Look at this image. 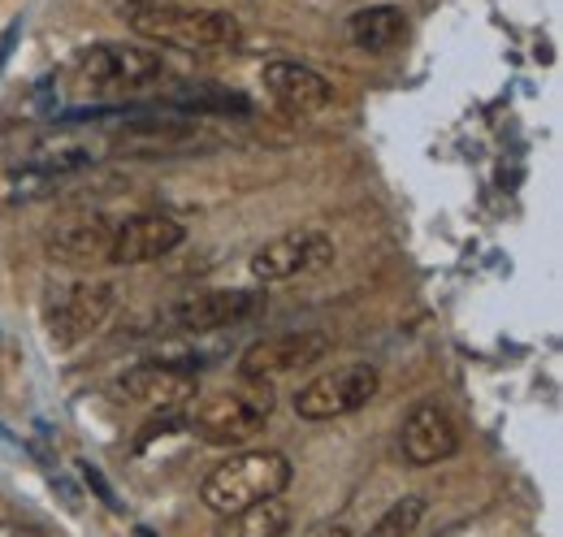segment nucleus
<instances>
[{
  "label": "nucleus",
  "instance_id": "1",
  "mask_svg": "<svg viewBox=\"0 0 563 537\" xmlns=\"http://www.w3.org/2000/svg\"><path fill=\"white\" fill-rule=\"evenodd\" d=\"M131 31L178 53H230L243 44V26L234 13L221 9H187V4H156V9H126Z\"/></svg>",
  "mask_w": 563,
  "mask_h": 537
},
{
  "label": "nucleus",
  "instance_id": "2",
  "mask_svg": "<svg viewBox=\"0 0 563 537\" xmlns=\"http://www.w3.org/2000/svg\"><path fill=\"white\" fill-rule=\"evenodd\" d=\"M286 485H290V460L282 451H239L205 476L200 498L217 516H230V512H243L252 503L282 498Z\"/></svg>",
  "mask_w": 563,
  "mask_h": 537
},
{
  "label": "nucleus",
  "instance_id": "3",
  "mask_svg": "<svg viewBox=\"0 0 563 537\" xmlns=\"http://www.w3.org/2000/svg\"><path fill=\"white\" fill-rule=\"evenodd\" d=\"M161 74H165V57L156 48H140V44H96V48L78 53L70 66L74 91H82V96L140 91L147 83H156Z\"/></svg>",
  "mask_w": 563,
  "mask_h": 537
},
{
  "label": "nucleus",
  "instance_id": "4",
  "mask_svg": "<svg viewBox=\"0 0 563 537\" xmlns=\"http://www.w3.org/2000/svg\"><path fill=\"white\" fill-rule=\"evenodd\" d=\"M274 416V391L269 382H243L234 391H221L191 412V429L212 447H243L256 438Z\"/></svg>",
  "mask_w": 563,
  "mask_h": 537
},
{
  "label": "nucleus",
  "instance_id": "5",
  "mask_svg": "<svg viewBox=\"0 0 563 537\" xmlns=\"http://www.w3.org/2000/svg\"><path fill=\"white\" fill-rule=\"evenodd\" d=\"M118 295L109 282H91V277H74V282H57L48 286V304H44V321H48V338L53 347H74L87 335H96L109 313H113Z\"/></svg>",
  "mask_w": 563,
  "mask_h": 537
},
{
  "label": "nucleus",
  "instance_id": "6",
  "mask_svg": "<svg viewBox=\"0 0 563 537\" xmlns=\"http://www.w3.org/2000/svg\"><path fill=\"white\" fill-rule=\"evenodd\" d=\"M382 373L373 364H347V369H330L321 377H312L308 386H299L295 395V416L299 420H334V416H352L364 403L377 395Z\"/></svg>",
  "mask_w": 563,
  "mask_h": 537
},
{
  "label": "nucleus",
  "instance_id": "7",
  "mask_svg": "<svg viewBox=\"0 0 563 537\" xmlns=\"http://www.w3.org/2000/svg\"><path fill=\"white\" fill-rule=\"evenodd\" d=\"M334 265V243L321 230H286L278 239H269L265 248L252 252V277L274 286V282H290L299 273H321Z\"/></svg>",
  "mask_w": 563,
  "mask_h": 537
},
{
  "label": "nucleus",
  "instance_id": "8",
  "mask_svg": "<svg viewBox=\"0 0 563 537\" xmlns=\"http://www.w3.org/2000/svg\"><path fill=\"white\" fill-rule=\"evenodd\" d=\"M330 355V338L317 335V330H303V335H274L252 342L243 355H239V377L243 382H269L282 373H295V369H312Z\"/></svg>",
  "mask_w": 563,
  "mask_h": 537
},
{
  "label": "nucleus",
  "instance_id": "9",
  "mask_svg": "<svg viewBox=\"0 0 563 537\" xmlns=\"http://www.w3.org/2000/svg\"><path fill=\"white\" fill-rule=\"evenodd\" d=\"M187 230L165 217V212H135L126 221L113 226V243H109V265H147L169 256L174 248H183Z\"/></svg>",
  "mask_w": 563,
  "mask_h": 537
},
{
  "label": "nucleus",
  "instance_id": "10",
  "mask_svg": "<svg viewBox=\"0 0 563 537\" xmlns=\"http://www.w3.org/2000/svg\"><path fill=\"white\" fill-rule=\"evenodd\" d=\"M200 391V377L196 369L187 364H169V360H152V364H140L131 369L122 382H118V395L140 407H152V412H178L196 399Z\"/></svg>",
  "mask_w": 563,
  "mask_h": 537
},
{
  "label": "nucleus",
  "instance_id": "11",
  "mask_svg": "<svg viewBox=\"0 0 563 537\" xmlns=\"http://www.w3.org/2000/svg\"><path fill=\"white\" fill-rule=\"evenodd\" d=\"M256 308H261V295H252V291H200V295L178 299L165 313V326H174L183 335H212V330L247 321Z\"/></svg>",
  "mask_w": 563,
  "mask_h": 537
},
{
  "label": "nucleus",
  "instance_id": "12",
  "mask_svg": "<svg viewBox=\"0 0 563 537\" xmlns=\"http://www.w3.org/2000/svg\"><path fill=\"white\" fill-rule=\"evenodd\" d=\"M261 87L269 91V100L278 109L295 113V118L321 113L334 100V83L321 69L303 66V62H269V66L261 69Z\"/></svg>",
  "mask_w": 563,
  "mask_h": 537
},
{
  "label": "nucleus",
  "instance_id": "13",
  "mask_svg": "<svg viewBox=\"0 0 563 537\" xmlns=\"http://www.w3.org/2000/svg\"><path fill=\"white\" fill-rule=\"evenodd\" d=\"M399 447H404V460L417 464V469H429V464H442L455 456L460 447V429L451 420L446 407L438 403H417L404 420V434H399Z\"/></svg>",
  "mask_w": 563,
  "mask_h": 537
},
{
  "label": "nucleus",
  "instance_id": "14",
  "mask_svg": "<svg viewBox=\"0 0 563 537\" xmlns=\"http://www.w3.org/2000/svg\"><path fill=\"white\" fill-rule=\"evenodd\" d=\"M347 40L368 57L390 53V48H399L408 40V13L395 9V4H368V9L347 18Z\"/></svg>",
  "mask_w": 563,
  "mask_h": 537
},
{
  "label": "nucleus",
  "instance_id": "15",
  "mask_svg": "<svg viewBox=\"0 0 563 537\" xmlns=\"http://www.w3.org/2000/svg\"><path fill=\"white\" fill-rule=\"evenodd\" d=\"M113 226H118V221H109V217H87V221L62 226V230L48 239V252H53L62 265H96V261H109Z\"/></svg>",
  "mask_w": 563,
  "mask_h": 537
},
{
  "label": "nucleus",
  "instance_id": "16",
  "mask_svg": "<svg viewBox=\"0 0 563 537\" xmlns=\"http://www.w3.org/2000/svg\"><path fill=\"white\" fill-rule=\"evenodd\" d=\"M290 507L282 498H265V503H252L243 512H230L217 520V537H282L290 529Z\"/></svg>",
  "mask_w": 563,
  "mask_h": 537
},
{
  "label": "nucleus",
  "instance_id": "17",
  "mask_svg": "<svg viewBox=\"0 0 563 537\" xmlns=\"http://www.w3.org/2000/svg\"><path fill=\"white\" fill-rule=\"evenodd\" d=\"M174 105L196 109V113H247L252 109L239 91H225V87H187L174 96Z\"/></svg>",
  "mask_w": 563,
  "mask_h": 537
},
{
  "label": "nucleus",
  "instance_id": "18",
  "mask_svg": "<svg viewBox=\"0 0 563 537\" xmlns=\"http://www.w3.org/2000/svg\"><path fill=\"white\" fill-rule=\"evenodd\" d=\"M421 520H424V498L412 494V498H399L395 507H386V512L377 516V525L364 537H412Z\"/></svg>",
  "mask_w": 563,
  "mask_h": 537
},
{
  "label": "nucleus",
  "instance_id": "19",
  "mask_svg": "<svg viewBox=\"0 0 563 537\" xmlns=\"http://www.w3.org/2000/svg\"><path fill=\"white\" fill-rule=\"evenodd\" d=\"M78 472H82V476H87V485H91V490H96V494H100V498H104V503H109V507H113V503H118V498H113V490H109V485H104V481H100V472L91 469V464H78Z\"/></svg>",
  "mask_w": 563,
  "mask_h": 537
},
{
  "label": "nucleus",
  "instance_id": "20",
  "mask_svg": "<svg viewBox=\"0 0 563 537\" xmlns=\"http://www.w3.org/2000/svg\"><path fill=\"white\" fill-rule=\"evenodd\" d=\"M303 537H352V529L343 520H325V525H312Z\"/></svg>",
  "mask_w": 563,
  "mask_h": 537
},
{
  "label": "nucleus",
  "instance_id": "21",
  "mask_svg": "<svg viewBox=\"0 0 563 537\" xmlns=\"http://www.w3.org/2000/svg\"><path fill=\"white\" fill-rule=\"evenodd\" d=\"M156 4H183V0H122V9H156Z\"/></svg>",
  "mask_w": 563,
  "mask_h": 537
},
{
  "label": "nucleus",
  "instance_id": "22",
  "mask_svg": "<svg viewBox=\"0 0 563 537\" xmlns=\"http://www.w3.org/2000/svg\"><path fill=\"white\" fill-rule=\"evenodd\" d=\"M140 537H156V534H152V529H140Z\"/></svg>",
  "mask_w": 563,
  "mask_h": 537
}]
</instances>
